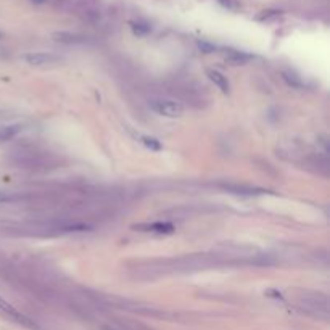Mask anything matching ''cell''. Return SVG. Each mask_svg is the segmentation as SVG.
<instances>
[{
    "mask_svg": "<svg viewBox=\"0 0 330 330\" xmlns=\"http://www.w3.org/2000/svg\"><path fill=\"white\" fill-rule=\"evenodd\" d=\"M135 229H147L151 230V232L171 234L174 230V226L169 222H155V224H147V226H135Z\"/></svg>",
    "mask_w": 330,
    "mask_h": 330,
    "instance_id": "277c9868",
    "label": "cell"
},
{
    "mask_svg": "<svg viewBox=\"0 0 330 330\" xmlns=\"http://www.w3.org/2000/svg\"><path fill=\"white\" fill-rule=\"evenodd\" d=\"M226 190H230L232 194H242V195H260L264 194L261 189H253V187H243V186H224Z\"/></svg>",
    "mask_w": 330,
    "mask_h": 330,
    "instance_id": "9c48e42d",
    "label": "cell"
},
{
    "mask_svg": "<svg viewBox=\"0 0 330 330\" xmlns=\"http://www.w3.org/2000/svg\"><path fill=\"white\" fill-rule=\"evenodd\" d=\"M132 28H134V32H138V34H145V32L150 31L148 26H147V24H142V23L132 24Z\"/></svg>",
    "mask_w": 330,
    "mask_h": 330,
    "instance_id": "7c38bea8",
    "label": "cell"
},
{
    "mask_svg": "<svg viewBox=\"0 0 330 330\" xmlns=\"http://www.w3.org/2000/svg\"><path fill=\"white\" fill-rule=\"evenodd\" d=\"M21 60H24L28 65L31 66H44V65H50L58 62L60 58L57 55L52 54H44V52H34V54H24L21 55Z\"/></svg>",
    "mask_w": 330,
    "mask_h": 330,
    "instance_id": "7a4b0ae2",
    "label": "cell"
},
{
    "mask_svg": "<svg viewBox=\"0 0 330 330\" xmlns=\"http://www.w3.org/2000/svg\"><path fill=\"white\" fill-rule=\"evenodd\" d=\"M226 58H227L230 63H234V65H243V63H247L250 58H252V55L243 54V52H240V50L229 49V50L226 52Z\"/></svg>",
    "mask_w": 330,
    "mask_h": 330,
    "instance_id": "5b68a950",
    "label": "cell"
},
{
    "mask_svg": "<svg viewBox=\"0 0 330 330\" xmlns=\"http://www.w3.org/2000/svg\"><path fill=\"white\" fill-rule=\"evenodd\" d=\"M142 142L147 145L148 148H153V150H160L161 148V143L156 140V138H151V137H143Z\"/></svg>",
    "mask_w": 330,
    "mask_h": 330,
    "instance_id": "30bf717a",
    "label": "cell"
},
{
    "mask_svg": "<svg viewBox=\"0 0 330 330\" xmlns=\"http://www.w3.org/2000/svg\"><path fill=\"white\" fill-rule=\"evenodd\" d=\"M21 197H18V195H11V194H8V192H2L0 190V203H6V201H15V200H19Z\"/></svg>",
    "mask_w": 330,
    "mask_h": 330,
    "instance_id": "8fae6325",
    "label": "cell"
},
{
    "mask_svg": "<svg viewBox=\"0 0 330 330\" xmlns=\"http://www.w3.org/2000/svg\"><path fill=\"white\" fill-rule=\"evenodd\" d=\"M0 309H2L3 313H6V314H10L11 318H15V319H18L19 322H23V324H28V326H31L29 322H28V319L24 318V316L21 314V313H18L15 308H13L11 305H8L6 301H3L2 298H0Z\"/></svg>",
    "mask_w": 330,
    "mask_h": 330,
    "instance_id": "52a82bcc",
    "label": "cell"
},
{
    "mask_svg": "<svg viewBox=\"0 0 330 330\" xmlns=\"http://www.w3.org/2000/svg\"><path fill=\"white\" fill-rule=\"evenodd\" d=\"M222 6H230V0H217Z\"/></svg>",
    "mask_w": 330,
    "mask_h": 330,
    "instance_id": "4fadbf2b",
    "label": "cell"
},
{
    "mask_svg": "<svg viewBox=\"0 0 330 330\" xmlns=\"http://www.w3.org/2000/svg\"><path fill=\"white\" fill-rule=\"evenodd\" d=\"M19 131H21V126H19V124H10V126H2V128H0V142L10 140V138L15 137Z\"/></svg>",
    "mask_w": 330,
    "mask_h": 330,
    "instance_id": "ba28073f",
    "label": "cell"
},
{
    "mask_svg": "<svg viewBox=\"0 0 330 330\" xmlns=\"http://www.w3.org/2000/svg\"><path fill=\"white\" fill-rule=\"evenodd\" d=\"M150 108L155 113L166 116V118H179L184 113V107L179 102L168 100V98H158V100L150 102Z\"/></svg>",
    "mask_w": 330,
    "mask_h": 330,
    "instance_id": "6da1fadb",
    "label": "cell"
},
{
    "mask_svg": "<svg viewBox=\"0 0 330 330\" xmlns=\"http://www.w3.org/2000/svg\"><path fill=\"white\" fill-rule=\"evenodd\" d=\"M206 76L217 85V87H219V89L224 92V94H227L230 85H229V81H227L226 76L221 74V72L216 71V69H208V71H206Z\"/></svg>",
    "mask_w": 330,
    "mask_h": 330,
    "instance_id": "3957f363",
    "label": "cell"
},
{
    "mask_svg": "<svg viewBox=\"0 0 330 330\" xmlns=\"http://www.w3.org/2000/svg\"><path fill=\"white\" fill-rule=\"evenodd\" d=\"M2 37H3V34H2V32H0V39H2Z\"/></svg>",
    "mask_w": 330,
    "mask_h": 330,
    "instance_id": "5bb4252c",
    "label": "cell"
},
{
    "mask_svg": "<svg viewBox=\"0 0 330 330\" xmlns=\"http://www.w3.org/2000/svg\"><path fill=\"white\" fill-rule=\"evenodd\" d=\"M54 39L57 42H63V44H81L85 41L82 36L71 34V32H55Z\"/></svg>",
    "mask_w": 330,
    "mask_h": 330,
    "instance_id": "8992f818",
    "label": "cell"
}]
</instances>
